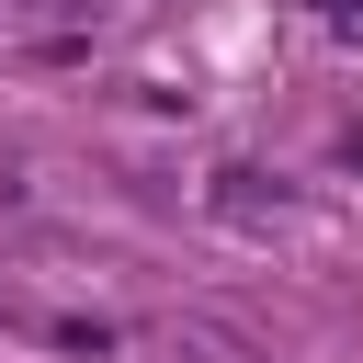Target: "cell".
Returning <instances> with one entry per match:
<instances>
[{
    "mask_svg": "<svg viewBox=\"0 0 363 363\" xmlns=\"http://www.w3.org/2000/svg\"><path fill=\"white\" fill-rule=\"evenodd\" d=\"M23 23H79V34H91V23H102V0H23Z\"/></svg>",
    "mask_w": 363,
    "mask_h": 363,
    "instance_id": "obj_2",
    "label": "cell"
},
{
    "mask_svg": "<svg viewBox=\"0 0 363 363\" xmlns=\"http://www.w3.org/2000/svg\"><path fill=\"white\" fill-rule=\"evenodd\" d=\"M204 216H227V227H272L284 193H272L261 170H216V182H204Z\"/></svg>",
    "mask_w": 363,
    "mask_h": 363,
    "instance_id": "obj_1",
    "label": "cell"
},
{
    "mask_svg": "<svg viewBox=\"0 0 363 363\" xmlns=\"http://www.w3.org/2000/svg\"><path fill=\"white\" fill-rule=\"evenodd\" d=\"M318 34H340V45H363V0H318Z\"/></svg>",
    "mask_w": 363,
    "mask_h": 363,
    "instance_id": "obj_3",
    "label": "cell"
}]
</instances>
